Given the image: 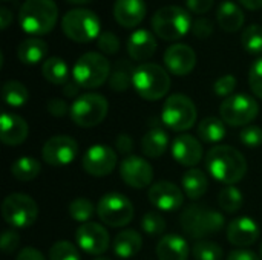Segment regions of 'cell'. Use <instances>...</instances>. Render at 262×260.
Listing matches in <instances>:
<instances>
[{
  "mask_svg": "<svg viewBox=\"0 0 262 260\" xmlns=\"http://www.w3.org/2000/svg\"><path fill=\"white\" fill-rule=\"evenodd\" d=\"M41 74L46 81L57 84V86H64L69 80V69L68 64L63 58L60 57H49L45 60L41 66Z\"/></svg>",
  "mask_w": 262,
  "mask_h": 260,
  "instance_id": "30",
  "label": "cell"
},
{
  "mask_svg": "<svg viewBox=\"0 0 262 260\" xmlns=\"http://www.w3.org/2000/svg\"><path fill=\"white\" fill-rule=\"evenodd\" d=\"M2 2H12V0H2Z\"/></svg>",
  "mask_w": 262,
  "mask_h": 260,
  "instance_id": "58",
  "label": "cell"
},
{
  "mask_svg": "<svg viewBox=\"0 0 262 260\" xmlns=\"http://www.w3.org/2000/svg\"><path fill=\"white\" fill-rule=\"evenodd\" d=\"M95 210L97 208L94 207V204L86 198H77L69 204V216L74 221L81 222V224L89 222L91 218L94 216Z\"/></svg>",
  "mask_w": 262,
  "mask_h": 260,
  "instance_id": "37",
  "label": "cell"
},
{
  "mask_svg": "<svg viewBox=\"0 0 262 260\" xmlns=\"http://www.w3.org/2000/svg\"><path fill=\"white\" fill-rule=\"evenodd\" d=\"M192 254L196 260H221L224 256V251L215 242L198 241L192 247Z\"/></svg>",
  "mask_w": 262,
  "mask_h": 260,
  "instance_id": "38",
  "label": "cell"
},
{
  "mask_svg": "<svg viewBox=\"0 0 262 260\" xmlns=\"http://www.w3.org/2000/svg\"><path fill=\"white\" fill-rule=\"evenodd\" d=\"M215 5V0H186V6L190 12L196 15L207 14Z\"/></svg>",
  "mask_w": 262,
  "mask_h": 260,
  "instance_id": "48",
  "label": "cell"
},
{
  "mask_svg": "<svg viewBox=\"0 0 262 260\" xmlns=\"http://www.w3.org/2000/svg\"><path fill=\"white\" fill-rule=\"evenodd\" d=\"M111 72V63L104 54L86 52L75 61L72 78L83 89H97L109 81Z\"/></svg>",
  "mask_w": 262,
  "mask_h": 260,
  "instance_id": "6",
  "label": "cell"
},
{
  "mask_svg": "<svg viewBox=\"0 0 262 260\" xmlns=\"http://www.w3.org/2000/svg\"><path fill=\"white\" fill-rule=\"evenodd\" d=\"M66 2L71 3V5H86V3H89L92 0H66Z\"/></svg>",
  "mask_w": 262,
  "mask_h": 260,
  "instance_id": "55",
  "label": "cell"
},
{
  "mask_svg": "<svg viewBox=\"0 0 262 260\" xmlns=\"http://www.w3.org/2000/svg\"><path fill=\"white\" fill-rule=\"evenodd\" d=\"M143 247V238L135 230H123L112 242V250L120 259H130L140 253Z\"/></svg>",
  "mask_w": 262,
  "mask_h": 260,
  "instance_id": "25",
  "label": "cell"
},
{
  "mask_svg": "<svg viewBox=\"0 0 262 260\" xmlns=\"http://www.w3.org/2000/svg\"><path fill=\"white\" fill-rule=\"evenodd\" d=\"M259 238V227L252 218L243 216L233 219L227 227V239L232 245L244 248L253 245Z\"/></svg>",
  "mask_w": 262,
  "mask_h": 260,
  "instance_id": "21",
  "label": "cell"
},
{
  "mask_svg": "<svg viewBox=\"0 0 262 260\" xmlns=\"http://www.w3.org/2000/svg\"><path fill=\"white\" fill-rule=\"evenodd\" d=\"M172 156L184 167H195L203 159V146L192 135H180L172 141Z\"/></svg>",
  "mask_w": 262,
  "mask_h": 260,
  "instance_id": "19",
  "label": "cell"
},
{
  "mask_svg": "<svg viewBox=\"0 0 262 260\" xmlns=\"http://www.w3.org/2000/svg\"><path fill=\"white\" fill-rule=\"evenodd\" d=\"M236 89V78L230 74L227 75H223L220 77L215 84H213V90L218 97H224V98H229L233 95V90Z\"/></svg>",
  "mask_w": 262,
  "mask_h": 260,
  "instance_id": "42",
  "label": "cell"
},
{
  "mask_svg": "<svg viewBox=\"0 0 262 260\" xmlns=\"http://www.w3.org/2000/svg\"><path fill=\"white\" fill-rule=\"evenodd\" d=\"M196 106L195 103L183 93L170 95L161 110V121L173 132H186L192 129L196 123Z\"/></svg>",
  "mask_w": 262,
  "mask_h": 260,
  "instance_id": "8",
  "label": "cell"
},
{
  "mask_svg": "<svg viewBox=\"0 0 262 260\" xmlns=\"http://www.w3.org/2000/svg\"><path fill=\"white\" fill-rule=\"evenodd\" d=\"M132 86L143 100L157 101L167 95L170 89V77L160 64L143 63L134 70Z\"/></svg>",
  "mask_w": 262,
  "mask_h": 260,
  "instance_id": "3",
  "label": "cell"
},
{
  "mask_svg": "<svg viewBox=\"0 0 262 260\" xmlns=\"http://www.w3.org/2000/svg\"><path fill=\"white\" fill-rule=\"evenodd\" d=\"M243 48L252 54L258 55L262 52V26L261 25H249L241 34Z\"/></svg>",
  "mask_w": 262,
  "mask_h": 260,
  "instance_id": "36",
  "label": "cell"
},
{
  "mask_svg": "<svg viewBox=\"0 0 262 260\" xmlns=\"http://www.w3.org/2000/svg\"><path fill=\"white\" fill-rule=\"evenodd\" d=\"M115 146H117V149H118V152H120V153H123V155H129V153L132 152V147H134V141H132L130 135H127V133H121V135H118V136H117Z\"/></svg>",
  "mask_w": 262,
  "mask_h": 260,
  "instance_id": "49",
  "label": "cell"
},
{
  "mask_svg": "<svg viewBox=\"0 0 262 260\" xmlns=\"http://www.w3.org/2000/svg\"><path fill=\"white\" fill-rule=\"evenodd\" d=\"M20 245V236L17 231L14 230H6L3 231L2 234V239H0V248L5 254H12Z\"/></svg>",
  "mask_w": 262,
  "mask_h": 260,
  "instance_id": "45",
  "label": "cell"
},
{
  "mask_svg": "<svg viewBox=\"0 0 262 260\" xmlns=\"http://www.w3.org/2000/svg\"><path fill=\"white\" fill-rule=\"evenodd\" d=\"M2 216L14 228H28L38 218V205L25 193H12L2 204Z\"/></svg>",
  "mask_w": 262,
  "mask_h": 260,
  "instance_id": "10",
  "label": "cell"
},
{
  "mask_svg": "<svg viewBox=\"0 0 262 260\" xmlns=\"http://www.w3.org/2000/svg\"><path fill=\"white\" fill-rule=\"evenodd\" d=\"M181 184H183L184 195L189 199H192V201L203 198L206 195L207 188H209V179H207L206 173L201 172V170H198V169L187 170L183 175Z\"/></svg>",
  "mask_w": 262,
  "mask_h": 260,
  "instance_id": "29",
  "label": "cell"
},
{
  "mask_svg": "<svg viewBox=\"0 0 262 260\" xmlns=\"http://www.w3.org/2000/svg\"><path fill=\"white\" fill-rule=\"evenodd\" d=\"M163 60H164L167 72L177 77L189 75L196 66L195 51L189 44H184V43H175L169 46L164 52Z\"/></svg>",
  "mask_w": 262,
  "mask_h": 260,
  "instance_id": "18",
  "label": "cell"
},
{
  "mask_svg": "<svg viewBox=\"0 0 262 260\" xmlns=\"http://www.w3.org/2000/svg\"><path fill=\"white\" fill-rule=\"evenodd\" d=\"M48 55V44L38 37H29L18 44L17 57L23 64H37Z\"/></svg>",
  "mask_w": 262,
  "mask_h": 260,
  "instance_id": "27",
  "label": "cell"
},
{
  "mask_svg": "<svg viewBox=\"0 0 262 260\" xmlns=\"http://www.w3.org/2000/svg\"><path fill=\"white\" fill-rule=\"evenodd\" d=\"M29 127L21 116L3 112L0 116V139L5 146H20L26 141Z\"/></svg>",
  "mask_w": 262,
  "mask_h": 260,
  "instance_id": "20",
  "label": "cell"
},
{
  "mask_svg": "<svg viewBox=\"0 0 262 260\" xmlns=\"http://www.w3.org/2000/svg\"><path fill=\"white\" fill-rule=\"evenodd\" d=\"M157 51V38L147 29H137L127 40V54L135 61L149 60Z\"/></svg>",
  "mask_w": 262,
  "mask_h": 260,
  "instance_id": "23",
  "label": "cell"
},
{
  "mask_svg": "<svg viewBox=\"0 0 262 260\" xmlns=\"http://www.w3.org/2000/svg\"><path fill=\"white\" fill-rule=\"evenodd\" d=\"M15 260H46V259H45V256H43L38 250H35V248H32V247H25L23 250H20V253L17 254Z\"/></svg>",
  "mask_w": 262,
  "mask_h": 260,
  "instance_id": "50",
  "label": "cell"
},
{
  "mask_svg": "<svg viewBox=\"0 0 262 260\" xmlns=\"http://www.w3.org/2000/svg\"><path fill=\"white\" fill-rule=\"evenodd\" d=\"M216 20L223 31L238 32L244 25V11L230 0H224L216 11Z\"/></svg>",
  "mask_w": 262,
  "mask_h": 260,
  "instance_id": "26",
  "label": "cell"
},
{
  "mask_svg": "<svg viewBox=\"0 0 262 260\" xmlns=\"http://www.w3.org/2000/svg\"><path fill=\"white\" fill-rule=\"evenodd\" d=\"M12 18H14L12 11H11L8 6H2V8H0V28H2L3 31L12 23Z\"/></svg>",
  "mask_w": 262,
  "mask_h": 260,
  "instance_id": "52",
  "label": "cell"
},
{
  "mask_svg": "<svg viewBox=\"0 0 262 260\" xmlns=\"http://www.w3.org/2000/svg\"><path fill=\"white\" fill-rule=\"evenodd\" d=\"M132 66L127 61H118L109 77V87L115 92H124L132 86Z\"/></svg>",
  "mask_w": 262,
  "mask_h": 260,
  "instance_id": "34",
  "label": "cell"
},
{
  "mask_svg": "<svg viewBox=\"0 0 262 260\" xmlns=\"http://www.w3.org/2000/svg\"><path fill=\"white\" fill-rule=\"evenodd\" d=\"M239 139L244 146L255 149L262 144V129L258 126H246L239 133Z\"/></svg>",
  "mask_w": 262,
  "mask_h": 260,
  "instance_id": "43",
  "label": "cell"
},
{
  "mask_svg": "<svg viewBox=\"0 0 262 260\" xmlns=\"http://www.w3.org/2000/svg\"><path fill=\"white\" fill-rule=\"evenodd\" d=\"M61 29L64 35L75 43H89L97 40L101 34L100 17L86 8H74L61 18Z\"/></svg>",
  "mask_w": 262,
  "mask_h": 260,
  "instance_id": "7",
  "label": "cell"
},
{
  "mask_svg": "<svg viewBox=\"0 0 262 260\" xmlns=\"http://www.w3.org/2000/svg\"><path fill=\"white\" fill-rule=\"evenodd\" d=\"M77 245L92 256H101L109 250L111 238L107 230L97 222H86L81 224L75 231Z\"/></svg>",
  "mask_w": 262,
  "mask_h": 260,
  "instance_id": "15",
  "label": "cell"
},
{
  "mask_svg": "<svg viewBox=\"0 0 262 260\" xmlns=\"http://www.w3.org/2000/svg\"><path fill=\"white\" fill-rule=\"evenodd\" d=\"M209 173L226 185L238 184L247 173V162L241 152L230 146H215L206 156Z\"/></svg>",
  "mask_w": 262,
  "mask_h": 260,
  "instance_id": "1",
  "label": "cell"
},
{
  "mask_svg": "<svg viewBox=\"0 0 262 260\" xmlns=\"http://www.w3.org/2000/svg\"><path fill=\"white\" fill-rule=\"evenodd\" d=\"M80 86L72 80V81H68L64 86H63V93H64V97H68V98H74V97H77L78 98V92H80Z\"/></svg>",
  "mask_w": 262,
  "mask_h": 260,
  "instance_id": "53",
  "label": "cell"
},
{
  "mask_svg": "<svg viewBox=\"0 0 262 260\" xmlns=\"http://www.w3.org/2000/svg\"><path fill=\"white\" fill-rule=\"evenodd\" d=\"M49 260H80V254L72 242L58 241L49 250Z\"/></svg>",
  "mask_w": 262,
  "mask_h": 260,
  "instance_id": "40",
  "label": "cell"
},
{
  "mask_svg": "<svg viewBox=\"0 0 262 260\" xmlns=\"http://www.w3.org/2000/svg\"><path fill=\"white\" fill-rule=\"evenodd\" d=\"M97 46L98 49L106 54V55H114L120 51V40L118 37L111 32V31H104L100 34V37L97 38Z\"/></svg>",
  "mask_w": 262,
  "mask_h": 260,
  "instance_id": "41",
  "label": "cell"
},
{
  "mask_svg": "<svg viewBox=\"0 0 262 260\" xmlns=\"http://www.w3.org/2000/svg\"><path fill=\"white\" fill-rule=\"evenodd\" d=\"M239 3L249 11H258L262 8V0H239Z\"/></svg>",
  "mask_w": 262,
  "mask_h": 260,
  "instance_id": "54",
  "label": "cell"
},
{
  "mask_svg": "<svg viewBox=\"0 0 262 260\" xmlns=\"http://www.w3.org/2000/svg\"><path fill=\"white\" fill-rule=\"evenodd\" d=\"M2 97L3 101L11 107H21L28 101V89L23 83L17 80H8L2 86Z\"/></svg>",
  "mask_w": 262,
  "mask_h": 260,
  "instance_id": "33",
  "label": "cell"
},
{
  "mask_svg": "<svg viewBox=\"0 0 262 260\" xmlns=\"http://www.w3.org/2000/svg\"><path fill=\"white\" fill-rule=\"evenodd\" d=\"M46 107H48V112L55 118H61L71 112V106H68V103L61 98H51Z\"/></svg>",
  "mask_w": 262,
  "mask_h": 260,
  "instance_id": "47",
  "label": "cell"
},
{
  "mask_svg": "<svg viewBox=\"0 0 262 260\" xmlns=\"http://www.w3.org/2000/svg\"><path fill=\"white\" fill-rule=\"evenodd\" d=\"M221 120L233 127L250 124L259 113L256 100L246 93H235L226 98L220 106Z\"/></svg>",
  "mask_w": 262,
  "mask_h": 260,
  "instance_id": "12",
  "label": "cell"
},
{
  "mask_svg": "<svg viewBox=\"0 0 262 260\" xmlns=\"http://www.w3.org/2000/svg\"><path fill=\"white\" fill-rule=\"evenodd\" d=\"M196 135L203 143H220L226 136L224 121L216 116L204 118L196 127Z\"/></svg>",
  "mask_w": 262,
  "mask_h": 260,
  "instance_id": "31",
  "label": "cell"
},
{
  "mask_svg": "<svg viewBox=\"0 0 262 260\" xmlns=\"http://www.w3.org/2000/svg\"><path fill=\"white\" fill-rule=\"evenodd\" d=\"M192 23L189 11L178 5L163 6L152 17L154 32L166 41L183 38L192 29Z\"/></svg>",
  "mask_w": 262,
  "mask_h": 260,
  "instance_id": "5",
  "label": "cell"
},
{
  "mask_svg": "<svg viewBox=\"0 0 262 260\" xmlns=\"http://www.w3.org/2000/svg\"><path fill=\"white\" fill-rule=\"evenodd\" d=\"M58 20V8L54 0H25L20 6V28L32 35L41 37L49 34Z\"/></svg>",
  "mask_w": 262,
  "mask_h": 260,
  "instance_id": "2",
  "label": "cell"
},
{
  "mask_svg": "<svg viewBox=\"0 0 262 260\" xmlns=\"http://www.w3.org/2000/svg\"><path fill=\"white\" fill-rule=\"evenodd\" d=\"M97 215L111 228L126 227L135 215L132 202L120 193H106L97 204Z\"/></svg>",
  "mask_w": 262,
  "mask_h": 260,
  "instance_id": "11",
  "label": "cell"
},
{
  "mask_svg": "<svg viewBox=\"0 0 262 260\" xmlns=\"http://www.w3.org/2000/svg\"><path fill=\"white\" fill-rule=\"evenodd\" d=\"M141 228L150 238L160 236V234H163L166 231V221H164V218L160 213L149 211L141 219Z\"/></svg>",
  "mask_w": 262,
  "mask_h": 260,
  "instance_id": "39",
  "label": "cell"
},
{
  "mask_svg": "<svg viewBox=\"0 0 262 260\" xmlns=\"http://www.w3.org/2000/svg\"><path fill=\"white\" fill-rule=\"evenodd\" d=\"M227 260H262L261 256L255 254L253 251H249V250H244V248H239V250H235L229 254Z\"/></svg>",
  "mask_w": 262,
  "mask_h": 260,
  "instance_id": "51",
  "label": "cell"
},
{
  "mask_svg": "<svg viewBox=\"0 0 262 260\" xmlns=\"http://www.w3.org/2000/svg\"><path fill=\"white\" fill-rule=\"evenodd\" d=\"M147 14L144 0H117L114 5V17L117 23L126 29L138 26Z\"/></svg>",
  "mask_w": 262,
  "mask_h": 260,
  "instance_id": "22",
  "label": "cell"
},
{
  "mask_svg": "<svg viewBox=\"0 0 262 260\" xmlns=\"http://www.w3.org/2000/svg\"><path fill=\"white\" fill-rule=\"evenodd\" d=\"M40 170H41L40 162L31 156L17 158L11 166V175L17 181H21V182H28V181L35 179L40 175Z\"/></svg>",
  "mask_w": 262,
  "mask_h": 260,
  "instance_id": "32",
  "label": "cell"
},
{
  "mask_svg": "<svg viewBox=\"0 0 262 260\" xmlns=\"http://www.w3.org/2000/svg\"><path fill=\"white\" fill-rule=\"evenodd\" d=\"M218 202H220V207H221L223 211H226V213H238L243 208L244 196H243V192L238 187L226 185L220 192Z\"/></svg>",
  "mask_w": 262,
  "mask_h": 260,
  "instance_id": "35",
  "label": "cell"
},
{
  "mask_svg": "<svg viewBox=\"0 0 262 260\" xmlns=\"http://www.w3.org/2000/svg\"><path fill=\"white\" fill-rule=\"evenodd\" d=\"M192 32L196 38L206 40L213 34V23L206 17H200L192 23Z\"/></svg>",
  "mask_w": 262,
  "mask_h": 260,
  "instance_id": "46",
  "label": "cell"
},
{
  "mask_svg": "<svg viewBox=\"0 0 262 260\" xmlns=\"http://www.w3.org/2000/svg\"><path fill=\"white\" fill-rule=\"evenodd\" d=\"M77 153H78V144L74 138L68 135H55L49 138L41 149L43 161L54 167L71 164L75 159Z\"/></svg>",
  "mask_w": 262,
  "mask_h": 260,
  "instance_id": "14",
  "label": "cell"
},
{
  "mask_svg": "<svg viewBox=\"0 0 262 260\" xmlns=\"http://www.w3.org/2000/svg\"><path fill=\"white\" fill-rule=\"evenodd\" d=\"M94 260H109L107 257H103V256H98V257H95Z\"/></svg>",
  "mask_w": 262,
  "mask_h": 260,
  "instance_id": "56",
  "label": "cell"
},
{
  "mask_svg": "<svg viewBox=\"0 0 262 260\" xmlns=\"http://www.w3.org/2000/svg\"><path fill=\"white\" fill-rule=\"evenodd\" d=\"M249 84H250V89L252 92L262 100V57L258 58L252 67H250V72H249Z\"/></svg>",
  "mask_w": 262,
  "mask_h": 260,
  "instance_id": "44",
  "label": "cell"
},
{
  "mask_svg": "<svg viewBox=\"0 0 262 260\" xmlns=\"http://www.w3.org/2000/svg\"><path fill=\"white\" fill-rule=\"evenodd\" d=\"M158 260H187L189 245L184 238L178 234H164L157 245Z\"/></svg>",
  "mask_w": 262,
  "mask_h": 260,
  "instance_id": "24",
  "label": "cell"
},
{
  "mask_svg": "<svg viewBox=\"0 0 262 260\" xmlns=\"http://www.w3.org/2000/svg\"><path fill=\"white\" fill-rule=\"evenodd\" d=\"M117 161L118 159L114 149L104 144H94L83 155L81 166L88 175L95 178H103L114 172V169L117 167Z\"/></svg>",
  "mask_w": 262,
  "mask_h": 260,
  "instance_id": "13",
  "label": "cell"
},
{
  "mask_svg": "<svg viewBox=\"0 0 262 260\" xmlns=\"http://www.w3.org/2000/svg\"><path fill=\"white\" fill-rule=\"evenodd\" d=\"M259 256H261V259H262V244H261V251H259Z\"/></svg>",
  "mask_w": 262,
  "mask_h": 260,
  "instance_id": "57",
  "label": "cell"
},
{
  "mask_svg": "<svg viewBox=\"0 0 262 260\" xmlns=\"http://www.w3.org/2000/svg\"><path fill=\"white\" fill-rule=\"evenodd\" d=\"M181 227L192 239L203 241L220 233L224 227V216L204 205H190L181 215Z\"/></svg>",
  "mask_w": 262,
  "mask_h": 260,
  "instance_id": "4",
  "label": "cell"
},
{
  "mask_svg": "<svg viewBox=\"0 0 262 260\" xmlns=\"http://www.w3.org/2000/svg\"><path fill=\"white\" fill-rule=\"evenodd\" d=\"M147 198L150 204L160 211H177L183 207V190L169 181H160L149 187Z\"/></svg>",
  "mask_w": 262,
  "mask_h": 260,
  "instance_id": "17",
  "label": "cell"
},
{
  "mask_svg": "<svg viewBox=\"0 0 262 260\" xmlns=\"http://www.w3.org/2000/svg\"><path fill=\"white\" fill-rule=\"evenodd\" d=\"M120 176L129 187L140 190L152 185L154 169L144 158L129 155L120 164Z\"/></svg>",
  "mask_w": 262,
  "mask_h": 260,
  "instance_id": "16",
  "label": "cell"
},
{
  "mask_svg": "<svg viewBox=\"0 0 262 260\" xmlns=\"http://www.w3.org/2000/svg\"><path fill=\"white\" fill-rule=\"evenodd\" d=\"M109 103L100 93H84L71 104L69 116L78 127H95L107 116Z\"/></svg>",
  "mask_w": 262,
  "mask_h": 260,
  "instance_id": "9",
  "label": "cell"
},
{
  "mask_svg": "<svg viewBox=\"0 0 262 260\" xmlns=\"http://www.w3.org/2000/svg\"><path fill=\"white\" fill-rule=\"evenodd\" d=\"M169 147V136L164 129L152 127L141 139V150L149 158H160Z\"/></svg>",
  "mask_w": 262,
  "mask_h": 260,
  "instance_id": "28",
  "label": "cell"
}]
</instances>
